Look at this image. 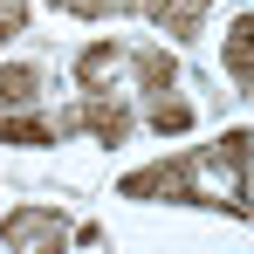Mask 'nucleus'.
Masks as SVG:
<instances>
[{
	"label": "nucleus",
	"instance_id": "nucleus-1",
	"mask_svg": "<svg viewBox=\"0 0 254 254\" xmlns=\"http://www.w3.org/2000/svg\"><path fill=\"white\" fill-rule=\"evenodd\" d=\"M0 241L21 254H62L69 248V227H62V213L55 206H14L0 220Z\"/></svg>",
	"mask_w": 254,
	"mask_h": 254
},
{
	"label": "nucleus",
	"instance_id": "nucleus-2",
	"mask_svg": "<svg viewBox=\"0 0 254 254\" xmlns=\"http://www.w3.org/2000/svg\"><path fill=\"white\" fill-rule=\"evenodd\" d=\"M55 124H62V130H89V137H103V144H124V137H130V110H124V103H110L103 89H89L83 103L62 110Z\"/></svg>",
	"mask_w": 254,
	"mask_h": 254
},
{
	"label": "nucleus",
	"instance_id": "nucleus-3",
	"mask_svg": "<svg viewBox=\"0 0 254 254\" xmlns=\"http://www.w3.org/2000/svg\"><path fill=\"white\" fill-rule=\"evenodd\" d=\"M220 151L234 158V206L254 220V130H227V137H220Z\"/></svg>",
	"mask_w": 254,
	"mask_h": 254
},
{
	"label": "nucleus",
	"instance_id": "nucleus-4",
	"mask_svg": "<svg viewBox=\"0 0 254 254\" xmlns=\"http://www.w3.org/2000/svg\"><path fill=\"white\" fill-rule=\"evenodd\" d=\"M130 69H137V89H151V96H165L172 83H179V62H172L158 42H144V48H130Z\"/></svg>",
	"mask_w": 254,
	"mask_h": 254
},
{
	"label": "nucleus",
	"instance_id": "nucleus-5",
	"mask_svg": "<svg viewBox=\"0 0 254 254\" xmlns=\"http://www.w3.org/2000/svg\"><path fill=\"white\" fill-rule=\"evenodd\" d=\"M227 76H234V89H254V14L227 28Z\"/></svg>",
	"mask_w": 254,
	"mask_h": 254
},
{
	"label": "nucleus",
	"instance_id": "nucleus-6",
	"mask_svg": "<svg viewBox=\"0 0 254 254\" xmlns=\"http://www.w3.org/2000/svg\"><path fill=\"white\" fill-rule=\"evenodd\" d=\"M144 14L165 28V35H199V14H206V0H144Z\"/></svg>",
	"mask_w": 254,
	"mask_h": 254
},
{
	"label": "nucleus",
	"instance_id": "nucleus-7",
	"mask_svg": "<svg viewBox=\"0 0 254 254\" xmlns=\"http://www.w3.org/2000/svg\"><path fill=\"white\" fill-rule=\"evenodd\" d=\"M35 96H42V69H28V62H7V69H0V110L35 103Z\"/></svg>",
	"mask_w": 254,
	"mask_h": 254
},
{
	"label": "nucleus",
	"instance_id": "nucleus-8",
	"mask_svg": "<svg viewBox=\"0 0 254 254\" xmlns=\"http://www.w3.org/2000/svg\"><path fill=\"white\" fill-rule=\"evenodd\" d=\"M117 69H124V55H117L110 42H96V48H83V55H76V76H83V89H103Z\"/></svg>",
	"mask_w": 254,
	"mask_h": 254
},
{
	"label": "nucleus",
	"instance_id": "nucleus-9",
	"mask_svg": "<svg viewBox=\"0 0 254 254\" xmlns=\"http://www.w3.org/2000/svg\"><path fill=\"white\" fill-rule=\"evenodd\" d=\"M0 137H7V144H55L62 124H55V117H7V110H0Z\"/></svg>",
	"mask_w": 254,
	"mask_h": 254
},
{
	"label": "nucleus",
	"instance_id": "nucleus-10",
	"mask_svg": "<svg viewBox=\"0 0 254 254\" xmlns=\"http://www.w3.org/2000/svg\"><path fill=\"white\" fill-rule=\"evenodd\" d=\"M48 7H62L76 21H110V14H137L144 0H48Z\"/></svg>",
	"mask_w": 254,
	"mask_h": 254
},
{
	"label": "nucleus",
	"instance_id": "nucleus-11",
	"mask_svg": "<svg viewBox=\"0 0 254 254\" xmlns=\"http://www.w3.org/2000/svg\"><path fill=\"white\" fill-rule=\"evenodd\" d=\"M151 130H158V137H179V130H192V110H186V103H179V96H151Z\"/></svg>",
	"mask_w": 254,
	"mask_h": 254
},
{
	"label": "nucleus",
	"instance_id": "nucleus-12",
	"mask_svg": "<svg viewBox=\"0 0 254 254\" xmlns=\"http://www.w3.org/2000/svg\"><path fill=\"white\" fill-rule=\"evenodd\" d=\"M28 28V0H0V42H14Z\"/></svg>",
	"mask_w": 254,
	"mask_h": 254
}]
</instances>
